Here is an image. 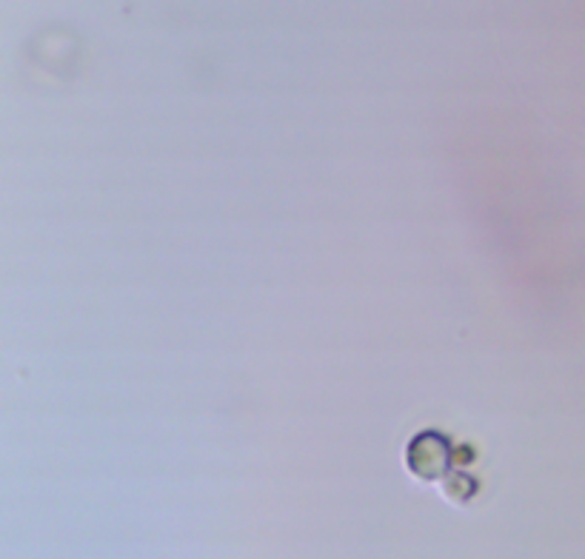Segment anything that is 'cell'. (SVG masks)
<instances>
[{
	"instance_id": "cell-1",
	"label": "cell",
	"mask_w": 585,
	"mask_h": 559,
	"mask_svg": "<svg viewBox=\"0 0 585 559\" xmlns=\"http://www.w3.org/2000/svg\"><path fill=\"white\" fill-rule=\"evenodd\" d=\"M452 465V445L443 434L423 431L409 445V469L420 479H437L449 471Z\"/></svg>"
},
{
	"instance_id": "cell-2",
	"label": "cell",
	"mask_w": 585,
	"mask_h": 559,
	"mask_svg": "<svg viewBox=\"0 0 585 559\" xmlns=\"http://www.w3.org/2000/svg\"><path fill=\"white\" fill-rule=\"evenodd\" d=\"M445 494L463 503V500H469V496L474 494V479H469L466 474H452L449 479H445Z\"/></svg>"
}]
</instances>
